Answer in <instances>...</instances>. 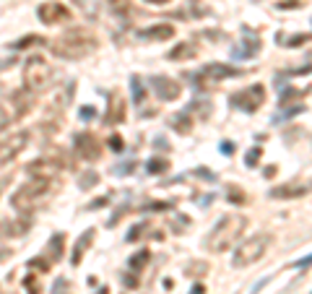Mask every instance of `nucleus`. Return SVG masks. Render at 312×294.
I'll return each instance as SVG.
<instances>
[{
	"label": "nucleus",
	"instance_id": "c85d7f7f",
	"mask_svg": "<svg viewBox=\"0 0 312 294\" xmlns=\"http://www.w3.org/2000/svg\"><path fill=\"white\" fill-rule=\"evenodd\" d=\"M130 84H133V97H135V104H141V102H143V86H141V78H135V76H133V81H130Z\"/></svg>",
	"mask_w": 312,
	"mask_h": 294
},
{
	"label": "nucleus",
	"instance_id": "f257e3e1",
	"mask_svg": "<svg viewBox=\"0 0 312 294\" xmlns=\"http://www.w3.org/2000/svg\"><path fill=\"white\" fill-rule=\"evenodd\" d=\"M94 50H96V36L94 32L84 29V26L68 29L65 34H60L58 39L50 42V52L60 60H81Z\"/></svg>",
	"mask_w": 312,
	"mask_h": 294
},
{
	"label": "nucleus",
	"instance_id": "1a4fd4ad",
	"mask_svg": "<svg viewBox=\"0 0 312 294\" xmlns=\"http://www.w3.org/2000/svg\"><path fill=\"white\" fill-rule=\"evenodd\" d=\"M36 18H39L42 24H65L70 21V8L62 5L60 0H47V3H42L39 8H36Z\"/></svg>",
	"mask_w": 312,
	"mask_h": 294
},
{
	"label": "nucleus",
	"instance_id": "cd10ccee",
	"mask_svg": "<svg viewBox=\"0 0 312 294\" xmlns=\"http://www.w3.org/2000/svg\"><path fill=\"white\" fill-rule=\"evenodd\" d=\"M24 287H26V294H39V281H36L31 273L24 279Z\"/></svg>",
	"mask_w": 312,
	"mask_h": 294
},
{
	"label": "nucleus",
	"instance_id": "f704fd0d",
	"mask_svg": "<svg viewBox=\"0 0 312 294\" xmlns=\"http://www.w3.org/2000/svg\"><path fill=\"white\" fill-rule=\"evenodd\" d=\"M65 289H68V281L58 279V281H55V287H52V294H65Z\"/></svg>",
	"mask_w": 312,
	"mask_h": 294
},
{
	"label": "nucleus",
	"instance_id": "473e14b6",
	"mask_svg": "<svg viewBox=\"0 0 312 294\" xmlns=\"http://www.w3.org/2000/svg\"><path fill=\"white\" fill-rule=\"evenodd\" d=\"M109 149H112L115 154H120V151L125 149V146H123V138H120V135H112V138H109Z\"/></svg>",
	"mask_w": 312,
	"mask_h": 294
},
{
	"label": "nucleus",
	"instance_id": "2f4dec72",
	"mask_svg": "<svg viewBox=\"0 0 312 294\" xmlns=\"http://www.w3.org/2000/svg\"><path fill=\"white\" fill-rule=\"evenodd\" d=\"M258 156H260V146H255V149H252L250 154L245 156V164H247V167H255V162H258Z\"/></svg>",
	"mask_w": 312,
	"mask_h": 294
},
{
	"label": "nucleus",
	"instance_id": "ea45409f",
	"mask_svg": "<svg viewBox=\"0 0 312 294\" xmlns=\"http://www.w3.org/2000/svg\"><path fill=\"white\" fill-rule=\"evenodd\" d=\"M146 3H151V5H167L169 0H146Z\"/></svg>",
	"mask_w": 312,
	"mask_h": 294
},
{
	"label": "nucleus",
	"instance_id": "39448f33",
	"mask_svg": "<svg viewBox=\"0 0 312 294\" xmlns=\"http://www.w3.org/2000/svg\"><path fill=\"white\" fill-rule=\"evenodd\" d=\"M237 76H242V70L229 65V63H208V65H203L195 73V84L198 86H214V84H221V81L237 78Z\"/></svg>",
	"mask_w": 312,
	"mask_h": 294
},
{
	"label": "nucleus",
	"instance_id": "f3484780",
	"mask_svg": "<svg viewBox=\"0 0 312 294\" xmlns=\"http://www.w3.org/2000/svg\"><path fill=\"white\" fill-rule=\"evenodd\" d=\"M94 237H96L94 229H86V232L78 237V242L73 245V255H70V263H73V265H78L81 261H84V255H86V250H89V245L94 242Z\"/></svg>",
	"mask_w": 312,
	"mask_h": 294
},
{
	"label": "nucleus",
	"instance_id": "58836bf2",
	"mask_svg": "<svg viewBox=\"0 0 312 294\" xmlns=\"http://www.w3.org/2000/svg\"><path fill=\"white\" fill-rule=\"evenodd\" d=\"M221 151H224V154H232V151H234V143H232V141H224V143H221Z\"/></svg>",
	"mask_w": 312,
	"mask_h": 294
},
{
	"label": "nucleus",
	"instance_id": "a211bd4d",
	"mask_svg": "<svg viewBox=\"0 0 312 294\" xmlns=\"http://www.w3.org/2000/svg\"><path fill=\"white\" fill-rule=\"evenodd\" d=\"M195 55H198V44L195 42H177V47H172L167 58L182 63V60H192Z\"/></svg>",
	"mask_w": 312,
	"mask_h": 294
},
{
	"label": "nucleus",
	"instance_id": "f8f14e48",
	"mask_svg": "<svg viewBox=\"0 0 312 294\" xmlns=\"http://www.w3.org/2000/svg\"><path fill=\"white\" fill-rule=\"evenodd\" d=\"M31 107H34V91H29L26 86L11 94V117L13 120H21Z\"/></svg>",
	"mask_w": 312,
	"mask_h": 294
},
{
	"label": "nucleus",
	"instance_id": "f03ea898",
	"mask_svg": "<svg viewBox=\"0 0 312 294\" xmlns=\"http://www.w3.org/2000/svg\"><path fill=\"white\" fill-rule=\"evenodd\" d=\"M247 227V219L242 214H226L224 219H218L216 227L208 232L206 237V247L211 253H226L232 250L234 242L240 240V234L245 232Z\"/></svg>",
	"mask_w": 312,
	"mask_h": 294
},
{
	"label": "nucleus",
	"instance_id": "a19ab883",
	"mask_svg": "<svg viewBox=\"0 0 312 294\" xmlns=\"http://www.w3.org/2000/svg\"><path fill=\"white\" fill-rule=\"evenodd\" d=\"M203 292H206V289L200 287V284H198V287H192V294H203Z\"/></svg>",
	"mask_w": 312,
	"mask_h": 294
},
{
	"label": "nucleus",
	"instance_id": "bb28decb",
	"mask_svg": "<svg viewBox=\"0 0 312 294\" xmlns=\"http://www.w3.org/2000/svg\"><path fill=\"white\" fill-rule=\"evenodd\" d=\"M96 182H99V174H96L94 169H89V172L84 174V177H81V182H78V185L86 190V188H91V185H96Z\"/></svg>",
	"mask_w": 312,
	"mask_h": 294
},
{
	"label": "nucleus",
	"instance_id": "a878e982",
	"mask_svg": "<svg viewBox=\"0 0 312 294\" xmlns=\"http://www.w3.org/2000/svg\"><path fill=\"white\" fill-rule=\"evenodd\" d=\"M29 268L39 271V273H47L50 271V261L47 258H34V261H29Z\"/></svg>",
	"mask_w": 312,
	"mask_h": 294
},
{
	"label": "nucleus",
	"instance_id": "e433bc0d",
	"mask_svg": "<svg viewBox=\"0 0 312 294\" xmlns=\"http://www.w3.org/2000/svg\"><path fill=\"white\" fill-rule=\"evenodd\" d=\"M91 117H96V109H91V107L81 109V120H91Z\"/></svg>",
	"mask_w": 312,
	"mask_h": 294
},
{
	"label": "nucleus",
	"instance_id": "4468645a",
	"mask_svg": "<svg viewBox=\"0 0 312 294\" xmlns=\"http://www.w3.org/2000/svg\"><path fill=\"white\" fill-rule=\"evenodd\" d=\"M141 42H164V39H172L174 36V26L172 24H156V26H149V29H141L138 34Z\"/></svg>",
	"mask_w": 312,
	"mask_h": 294
},
{
	"label": "nucleus",
	"instance_id": "aec40b11",
	"mask_svg": "<svg viewBox=\"0 0 312 294\" xmlns=\"http://www.w3.org/2000/svg\"><path fill=\"white\" fill-rule=\"evenodd\" d=\"M190 125H192L190 112H182V115H177V117H172V128H174L177 133H182V135L190 133Z\"/></svg>",
	"mask_w": 312,
	"mask_h": 294
},
{
	"label": "nucleus",
	"instance_id": "5701e85b",
	"mask_svg": "<svg viewBox=\"0 0 312 294\" xmlns=\"http://www.w3.org/2000/svg\"><path fill=\"white\" fill-rule=\"evenodd\" d=\"M109 8L117 13V16H127L130 13V0H107Z\"/></svg>",
	"mask_w": 312,
	"mask_h": 294
},
{
	"label": "nucleus",
	"instance_id": "4c0bfd02",
	"mask_svg": "<svg viewBox=\"0 0 312 294\" xmlns=\"http://www.w3.org/2000/svg\"><path fill=\"white\" fill-rule=\"evenodd\" d=\"M294 265H297V268H307V265H312V255H307V258H299Z\"/></svg>",
	"mask_w": 312,
	"mask_h": 294
},
{
	"label": "nucleus",
	"instance_id": "72a5a7b5",
	"mask_svg": "<svg viewBox=\"0 0 312 294\" xmlns=\"http://www.w3.org/2000/svg\"><path fill=\"white\" fill-rule=\"evenodd\" d=\"M305 42H310V34H302V36L297 34V36H291L286 44H289V47H299V44H305Z\"/></svg>",
	"mask_w": 312,
	"mask_h": 294
},
{
	"label": "nucleus",
	"instance_id": "412c9836",
	"mask_svg": "<svg viewBox=\"0 0 312 294\" xmlns=\"http://www.w3.org/2000/svg\"><path fill=\"white\" fill-rule=\"evenodd\" d=\"M169 169V162L161 159V156H154V159H149V164H146V172L149 174H164Z\"/></svg>",
	"mask_w": 312,
	"mask_h": 294
},
{
	"label": "nucleus",
	"instance_id": "6ab92c4d",
	"mask_svg": "<svg viewBox=\"0 0 312 294\" xmlns=\"http://www.w3.org/2000/svg\"><path fill=\"white\" fill-rule=\"evenodd\" d=\"M62 250H65V234L58 232L50 240V258H52V263H58L62 258Z\"/></svg>",
	"mask_w": 312,
	"mask_h": 294
},
{
	"label": "nucleus",
	"instance_id": "c9c22d12",
	"mask_svg": "<svg viewBox=\"0 0 312 294\" xmlns=\"http://www.w3.org/2000/svg\"><path fill=\"white\" fill-rule=\"evenodd\" d=\"M133 167H135L133 162H127V164H120V167H117V169H112V174H130V172H133Z\"/></svg>",
	"mask_w": 312,
	"mask_h": 294
},
{
	"label": "nucleus",
	"instance_id": "393cba45",
	"mask_svg": "<svg viewBox=\"0 0 312 294\" xmlns=\"http://www.w3.org/2000/svg\"><path fill=\"white\" fill-rule=\"evenodd\" d=\"M39 42H47V39H42V36H36V34H31V36H24V39H18V42L13 44V50H24V47H34V44H39Z\"/></svg>",
	"mask_w": 312,
	"mask_h": 294
},
{
	"label": "nucleus",
	"instance_id": "dca6fc26",
	"mask_svg": "<svg viewBox=\"0 0 312 294\" xmlns=\"http://www.w3.org/2000/svg\"><path fill=\"white\" fill-rule=\"evenodd\" d=\"M123 120H125V99H123L120 94H115L112 99H109L104 123H107V125H120Z\"/></svg>",
	"mask_w": 312,
	"mask_h": 294
},
{
	"label": "nucleus",
	"instance_id": "79ce46f5",
	"mask_svg": "<svg viewBox=\"0 0 312 294\" xmlns=\"http://www.w3.org/2000/svg\"><path fill=\"white\" fill-rule=\"evenodd\" d=\"M99 294H109V289H107V287H102V289H99Z\"/></svg>",
	"mask_w": 312,
	"mask_h": 294
},
{
	"label": "nucleus",
	"instance_id": "9d476101",
	"mask_svg": "<svg viewBox=\"0 0 312 294\" xmlns=\"http://www.w3.org/2000/svg\"><path fill=\"white\" fill-rule=\"evenodd\" d=\"M73 146H76V154L86 162H96L102 156V146H99V141L91 133H78L73 138Z\"/></svg>",
	"mask_w": 312,
	"mask_h": 294
},
{
	"label": "nucleus",
	"instance_id": "4be33fe9",
	"mask_svg": "<svg viewBox=\"0 0 312 294\" xmlns=\"http://www.w3.org/2000/svg\"><path fill=\"white\" fill-rule=\"evenodd\" d=\"M29 219H18V222H13V224H8V234H13V237H21L26 229H29Z\"/></svg>",
	"mask_w": 312,
	"mask_h": 294
},
{
	"label": "nucleus",
	"instance_id": "ddd939ff",
	"mask_svg": "<svg viewBox=\"0 0 312 294\" xmlns=\"http://www.w3.org/2000/svg\"><path fill=\"white\" fill-rule=\"evenodd\" d=\"M58 172H60V164L52 162V159H36V162H31L29 167H26V174H29L31 180H47V182H52V177Z\"/></svg>",
	"mask_w": 312,
	"mask_h": 294
},
{
	"label": "nucleus",
	"instance_id": "6e6552de",
	"mask_svg": "<svg viewBox=\"0 0 312 294\" xmlns=\"http://www.w3.org/2000/svg\"><path fill=\"white\" fill-rule=\"evenodd\" d=\"M26 143H29V131H16V133L8 135L5 141H0V167L13 162L16 156L26 149Z\"/></svg>",
	"mask_w": 312,
	"mask_h": 294
},
{
	"label": "nucleus",
	"instance_id": "2eb2a0df",
	"mask_svg": "<svg viewBox=\"0 0 312 294\" xmlns=\"http://www.w3.org/2000/svg\"><path fill=\"white\" fill-rule=\"evenodd\" d=\"M310 185L305 182H289V185H279L271 190V198H281V200H289V198H299V196H307Z\"/></svg>",
	"mask_w": 312,
	"mask_h": 294
},
{
	"label": "nucleus",
	"instance_id": "b1692460",
	"mask_svg": "<svg viewBox=\"0 0 312 294\" xmlns=\"http://www.w3.org/2000/svg\"><path fill=\"white\" fill-rule=\"evenodd\" d=\"M149 258H151V253H149V250H141L138 255H133V258H130V268H133V271H141L143 265L149 263Z\"/></svg>",
	"mask_w": 312,
	"mask_h": 294
},
{
	"label": "nucleus",
	"instance_id": "20e7f679",
	"mask_svg": "<svg viewBox=\"0 0 312 294\" xmlns=\"http://www.w3.org/2000/svg\"><path fill=\"white\" fill-rule=\"evenodd\" d=\"M50 81H52V65L44 58H39V55H31L24 63V86L36 94V91L47 89Z\"/></svg>",
	"mask_w": 312,
	"mask_h": 294
},
{
	"label": "nucleus",
	"instance_id": "423d86ee",
	"mask_svg": "<svg viewBox=\"0 0 312 294\" xmlns=\"http://www.w3.org/2000/svg\"><path fill=\"white\" fill-rule=\"evenodd\" d=\"M47 190H50V182H47V180H31V182L21 185V188H18L13 196H11V206L18 208V211H26L36 198L47 196Z\"/></svg>",
	"mask_w": 312,
	"mask_h": 294
},
{
	"label": "nucleus",
	"instance_id": "0eeeda50",
	"mask_svg": "<svg viewBox=\"0 0 312 294\" xmlns=\"http://www.w3.org/2000/svg\"><path fill=\"white\" fill-rule=\"evenodd\" d=\"M263 99H265V89L260 84H255V86H247L242 91H237V94H232V97H229V102H232V107H237V109L255 112V109L263 104Z\"/></svg>",
	"mask_w": 312,
	"mask_h": 294
},
{
	"label": "nucleus",
	"instance_id": "7ed1b4c3",
	"mask_svg": "<svg viewBox=\"0 0 312 294\" xmlns=\"http://www.w3.org/2000/svg\"><path fill=\"white\" fill-rule=\"evenodd\" d=\"M273 242L271 234H252L250 240L240 242V247L234 250V258H232V265L234 268H250L252 263H258L265 253H268V247Z\"/></svg>",
	"mask_w": 312,
	"mask_h": 294
},
{
	"label": "nucleus",
	"instance_id": "7c9ffc66",
	"mask_svg": "<svg viewBox=\"0 0 312 294\" xmlns=\"http://www.w3.org/2000/svg\"><path fill=\"white\" fill-rule=\"evenodd\" d=\"M172 208V203H167V200H159V203H149V206H143L141 211H167Z\"/></svg>",
	"mask_w": 312,
	"mask_h": 294
},
{
	"label": "nucleus",
	"instance_id": "9b49d317",
	"mask_svg": "<svg viewBox=\"0 0 312 294\" xmlns=\"http://www.w3.org/2000/svg\"><path fill=\"white\" fill-rule=\"evenodd\" d=\"M151 89H154V94L161 99V102H174L180 94H182V86L177 84V81H172L167 76H156L151 81Z\"/></svg>",
	"mask_w": 312,
	"mask_h": 294
},
{
	"label": "nucleus",
	"instance_id": "c756f323",
	"mask_svg": "<svg viewBox=\"0 0 312 294\" xmlns=\"http://www.w3.org/2000/svg\"><path fill=\"white\" fill-rule=\"evenodd\" d=\"M8 125H11V112H8L5 107H0V133H3Z\"/></svg>",
	"mask_w": 312,
	"mask_h": 294
}]
</instances>
